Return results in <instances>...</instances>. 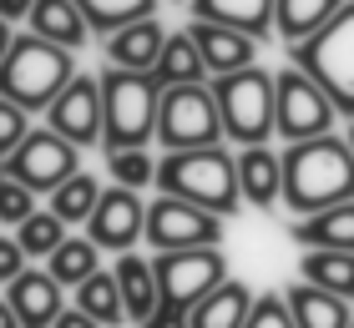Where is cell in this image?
<instances>
[{
	"label": "cell",
	"mask_w": 354,
	"mask_h": 328,
	"mask_svg": "<svg viewBox=\"0 0 354 328\" xmlns=\"http://www.w3.org/2000/svg\"><path fill=\"white\" fill-rule=\"evenodd\" d=\"M339 6H344V0H273V30L294 46L304 36H314Z\"/></svg>",
	"instance_id": "cell-27"
},
{
	"label": "cell",
	"mask_w": 354,
	"mask_h": 328,
	"mask_svg": "<svg viewBox=\"0 0 354 328\" xmlns=\"http://www.w3.org/2000/svg\"><path fill=\"white\" fill-rule=\"evenodd\" d=\"M6 303H10V313L21 318V328H51V318L61 313V283L46 268H21L6 283Z\"/></svg>",
	"instance_id": "cell-14"
},
{
	"label": "cell",
	"mask_w": 354,
	"mask_h": 328,
	"mask_svg": "<svg viewBox=\"0 0 354 328\" xmlns=\"http://www.w3.org/2000/svg\"><path fill=\"white\" fill-rule=\"evenodd\" d=\"M96 86H102V152L147 146L152 131H157V96H162L152 71L106 66V71L96 76Z\"/></svg>",
	"instance_id": "cell-4"
},
{
	"label": "cell",
	"mask_w": 354,
	"mask_h": 328,
	"mask_svg": "<svg viewBox=\"0 0 354 328\" xmlns=\"http://www.w3.org/2000/svg\"><path fill=\"white\" fill-rule=\"evenodd\" d=\"M26 26H30V36L51 41V46H66V51H82L86 36H91L86 21H82V10H76L71 0H30Z\"/></svg>",
	"instance_id": "cell-20"
},
{
	"label": "cell",
	"mask_w": 354,
	"mask_h": 328,
	"mask_svg": "<svg viewBox=\"0 0 354 328\" xmlns=\"http://www.w3.org/2000/svg\"><path fill=\"white\" fill-rule=\"evenodd\" d=\"M243 328H294V318H288V303L283 293H263V298L248 303V318Z\"/></svg>",
	"instance_id": "cell-35"
},
{
	"label": "cell",
	"mask_w": 354,
	"mask_h": 328,
	"mask_svg": "<svg viewBox=\"0 0 354 328\" xmlns=\"http://www.w3.org/2000/svg\"><path fill=\"white\" fill-rule=\"evenodd\" d=\"M46 126H51L56 137H66L76 152L102 146V86H96V76L76 71L66 86L56 91V102L46 106Z\"/></svg>",
	"instance_id": "cell-12"
},
{
	"label": "cell",
	"mask_w": 354,
	"mask_h": 328,
	"mask_svg": "<svg viewBox=\"0 0 354 328\" xmlns=\"http://www.w3.org/2000/svg\"><path fill=\"white\" fill-rule=\"evenodd\" d=\"M142 242L152 253H172V248H218L223 242V218L183 202V197H157L147 202V218H142Z\"/></svg>",
	"instance_id": "cell-11"
},
{
	"label": "cell",
	"mask_w": 354,
	"mask_h": 328,
	"mask_svg": "<svg viewBox=\"0 0 354 328\" xmlns=\"http://www.w3.org/2000/svg\"><path fill=\"white\" fill-rule=\"evenodd\" d=\"M248 303H253V288L238 283V278H223L213 293H203L187 308V328H243Z\"/></svg>",
	"instance_id": "cell-19"
},
{
	"label": "cell",
	"mask_w": 354,
	"mask_h": 328,
	"mask_svg": "<svg viewBox=\"0 0 354 328\" xmlns=\"http://www.w3.org/2000/svg\"><path fill=\"white\" fill-rule=\"evenodd\" d=\"M26 131H30V111L0 96V162H6V157L15 152V146L26 142Z\"/></svg>",
	"instance_id": "cell-34"
},
{
	"label": "cell",
	"mask_w": 354,
	"mask_h": 328,
	"mask_svg": "<svg viewBox=\"0 0 354 328\" xmlns=\"http://www.w3.org/2000/svg\"><path fill=\"white\" fill-rule=\"evenodd\" d=\"M152 142H162L167 152H187V146L223 142L218 102H213V91H207V81L162 86V96H157V131H152Z\"/></svg>",
	"instance_id": "cell-7"
},
{
	"label": "cell",
	"mask_w": 354,
	"mask_h": 328,
	"mask_svg": "<svg viewBox=\"0 0 354 328\" xmlns=\"http://www.w3.org/2000/svg\"><path fill=\"white\" fill-rule=\"evenodd\" d=\"M142 328H187V313H172V308H152Z\"/></svg>",
	"instance_id": "cell-37"
},
{
	"label": "cell",
	"mask_w": 354,
	"mask_h": 328,
	"mask_svg": "<svg viewBox=\"0 0 354 328\" xmlns=\"http://www.w3.org/2000/svg\"><path fill=\"white\" fill-rule=\"evenodd\" d=\"M0 328H21V318L10 313V303H6V298H0Z\"/></svg>",
	"instance_id": "cell-41"
},
{
	"label": "cell",
	"mask_w": 354,
	"mask_h": 328,
	"mask_svg": "<svg viewBox=\"0 0 354 328\" xmlns=\"http://www.w3.org/2000/svg\"><path fill=\"white\" fill-rule=\"evenodd\" d=\"M76 76V51L66 46H51L41 36H15L6 61H0V96L26 111H46L56 102V91Z\"/></svg>",
	"instance_id": "cell-5"
},
{
	"label": "cell",
	"mask_w": 354,
	"mask_h": 328,
	"mask_svg": "<svg viewBox=\"0 0 354 328\" xmlns=\"http://www.w3.org/2000/svg\"><path fill=\"white\" fill-rule=\"evenodd\" d=\"M26 10H30V0H0V21H26Z\"/></svg>",
	"instance_id": "cell-39"
},
{
	"label": "cell",
	"mask_w": 354,
	"mask_h": 328,
	"mask_svg": "<svg viewBox=\"0 0 354 328\" xmlns=\"http://www.w3.org/2000/svg\"><path fill=\"white\" fill-rule=\"evenodd\" d=\"M162 41H167L162 21H157V15H142V21H127L117 30H106L102 51H106V66H122V71H152Z\"/></svg>",
	"instance_id": "cell-16"
},
{
	"label": "cell",
	"mask_w": 354,
	"mask_h": 328,
	"mask_svg": "<svg viewBox=\"0 0 354 328\" xmlns=\"http://www.w3.org/2000/svg\"><path fill=\"white\" fill-rule=\"evenodd\" d=\"M238 167V197L248 207H279V187H283V167H279V152H268V142L259 146H243L233 157Z\"/></svg>",
	"instance_id": "cell-17"
},
{
	"label": "cell",
	"mask_w": 354,
	"mask_h": 328,
	"mask_svg": "<svg viewBox=\"0 0 354 328\" xmlns=\"http://www.w3.org/2000/svg\"><path fill=\"white\" fill-rule=\"evenodd\" d=\"M106 172H111V182L117 187H152V172H157V162L147 157V146H122V152H106Z\"/></svg>",
	"instance_id": "cell-32"
},
{
	"label": "cell",
	"mask_w": 354,
	"mask_h": 328,
	"mask_svg": "<svg viewBox=\"0 0 354 328\" xmlns=\"http://www.w3.org/2000/svg\"><path fill=\"white\" fill-rule=\"evenodd\" d=\"M349 328H354V318H349Z\"/></svg>",
	"instance_id": "cell-44"
},
{
	"label": "cell",
	"mask_w": 354,
	"mask_h": 328,
	"mask_svg": "<svg viewBox=\"0 0 354 328\" xmlns=\"http://www.w3.org/2000/svg\"><path fill=\"white\" fill-rule=\"evenodd\" d=\"M96 262H102V248L82 233V238H61L56 248L46 253V273H51L61 288H76L86 273H96Z\"/></svg>",
	"instance_id": "cell-28"
},
{
	"label": "cell",
	"mask_w": 354,
	"mask_h": 328,
	"mask_svg": "<svg viewBox=\"0 0 354 328\" xmlns=\"http://www.w3.org/2000/svg\"><path fill=\"white\" fill-rule=\"evenodd\" d=\"M279 167H283L279 202L294 218H309V212H324L354 197V152L334 131L309 142H288V152H279Z\"/></svg>",
	"instance_id": "cell-1"
},
{
	"label": "cell",
	"mask_w": 354,
	"mask_h": 328,
	"mask_svg": "<svg viewBox=\"0 0 354 328\" xmlns=\"http://www.w3.org/2000/svg\"><path fill=\"white\" fill-rule=\"evenodd\" d=\"M157 192L167 197H183V202L213 212V218H238L243 212V197H238V167H233V152L223 142L213 146H187V152H167L152 172Z\"/></svg>",
	"instance_id": "cell-2"
},
{
	"label": "cell",
	"mask_w": 354,
	"mask_h": 328,
	"mask_svg": "<svg viewBox=\"0 0 354 328\" xmlns=\"http://www.w3.org/2000/svg\"><path fill=\"white\" fill-rule=\"evenodd\" d=\"M30 212H36V192H30L26 182H15V177L0 172V222L15 227V222H26Z\"/></svg>",
	"instance_id": "cell-33"
},
{
	"label": "cell",
	"mask_w": 354,
	"mask_h": 328,
	"mask_svg": "<svg viewBox=\"0 0 354 328\" xmlns=\"http://www.w3.org/2000/svg\"><path fill=\"white\" fill-rule=\"evenodd\" d=\"M21 268H26V253H21V242H15V233L10 238L0 233V283H10Z\"/></svg>",
	"instance_id": "cell-36"
},
{
	"label": "cell",
	"mask_w": 354,
	"mask_h": 328,
	"mask_svg": "<svg viewBox=\"0 0 354 328\" xmlns=\"http://www.w3.org/2000/svg\"><path fill=\"white\" fill-rule=\"evenodd\" d=\"M142 218H147L142 192L111 182V187H102V197H96L91 218H86L82 227H86V238L96 242V248H106V253H132L137 242H142Z\"/></svg>",
	"instance_id": "cell-13"
},
{
	"label": "cell",
	"mask_w": 354,
	"mask_h": 328,
	"mask_svg": "<svg viewBox=\"0 0 354 328\" xmlns=\"http://www.w3.org/2000/svg\"><path fill=\"white\" fill-rule=\"evenodd\" d=\"M207 91L218 102V122H223V137L228 142L259 146V142L273 137V71H263L259 61L238 66L228 76H213Z\"/></svg>",
	"instance_id": "cell-6"
},
{
	"label": "cell",
	"mask_w": 354,
	"mask_h": 328,
	"mask_svg": "<svg viewBox=\"0 0 354 328\" xmlns=\"http://www.w3.org/2000/svg\"><path fill=\"white\" fill-rule=\"evenodd\" d=\"M187 36H192V46H198L207 76H228V71H238V66H253V61H259V41L243 36V30H233V26L192 21Z\"/></svg>",
	"instance_id": "cell-15"
},
{
	"label": "cell",
	"mask_w": 354,
	"mask_h": 328,
	"mask_svg": "<svg viewBox=\"0 0 354 328\" xmlns=\"http://www.w3.org/2000/svg\"><path fill=\"white\" fill-rule=\"evenodd\" d=\"M299 283H314L334 293V298H354V253H334V248H304L299 258Z\"/></svg>",
	"instance_id": "cell-24"
},
{
	"label": "cell",
	"mask_w": 354,
	"mask_h": 328,
	"mask_svg": "<svg viewBox=\"0 0 354 328\" xmlns=\"http://www.w3.org/2000/svg\"><path fill=\"white\" fill-rule=\"evenodd\" d=\"M61 238H66V222H61L51 207H36L26 222H15V242H21L26 258H46Z\"/></svg>",
	"instance_id": "cell-31"
},
{
	"label": "cell",
	"mask_w": 354,
	"mask_h": 328,
	"mask_svg": "<svg viewBox=\"0 0 354 328\" xmlns=\"http://www.w3.org/2000/svg\"><path fill=\"white\" fill-rule=\"evenodd\" d=\"M172 6H187V0H172Z\"/></svg>",
	"instance_id": "cell-43"
},
{
	"label": "cell",
	"mask_w": 354,
	"mask_h": 328,
	"mask_svg": "<svg viewBox=\"0 0 354 328\" xmlns=\"http://www.w3.org/2000/svg\"><path fill=\"white\" fill-rule=\"evenodd\" d=\"M111 278H117V293H122V313L127 323H142L157 308V278H152V258L142 253H117V268H111Z\"/></svg>",
	"instance_id": "cell-22"
},
{
	"label": "cell",
	"mask_w": 354,
	"mask_h": 328,
	"mask_svg": "<svg viewBox=\"0 0 354 328\" xmlns=\"http://www.w3.org/2000/svg\"><path fill=\"white\" fill-rule=\"evenodd\" d=\"M76 10H82V21L91 36H106V30H117L127 21H142V15H157L162 0H71Z\"/></svg>",
	"instance_id": "cell-30"
},
{
	"label": "cell",
	"mask_w": 354,
	"mask_h": 328,
	"mask_svg": "<svg viewBox=\"0 0 354 328\" xmlns=\"http://www.w3.org/2000/svg\"><path fill=\"white\" fill-rule=\"evenodd\" d=\"M187 6H192V21L233 26L253 41L273 36V0H187Z\"/></svg>",
	"instance_id": "cell-21"
},
{
	"label": "cell",
	"mask_w": 354,
	"mask_h": 328,
	"mask_svg": "<svg viewBox=\"0 0 354 328\" xmlns=\"http://www.w3.org/2000/svg\"><path fill=\"white\" fill-rule=\"evenodd\" d=\"M96 197H102V182H96L91 172H71L61 187H51L46 192V207L56 212L66 227H76V222H86L91 218V207H96Z\"/></svg>",
	"instance_id": "cell-29"
},
{
	"label": "cell",
	"mask_w": 354,
	"mask_h": 328,
	"mask_svg": "<svg viewBox=\"0 0 354 328\" xmlns=\"http://www.w3.org/2000/svg\"><path fill=\"white\" fill-rule=\"evenodd\" d=\"M288 66H299L329 96V106L349 122L354 117V0H344L314 36L288 46Z\"/></svg>",
	"instance_id": "cell-3"
},
{
	"label": "cell",
	"mask_w": 354,
	"mask_h": 328,
	"mask_svg": "<svg viewBox=\"0 0 354 328\" xmlns=\"http://www.w3.org/2000/svg\"><path fill=\"white\" fill-rule=\"evenodd\" d=\"M0 172L15 177V182H26L36 197H46L51 187L66 182L71 172H82V152H76L66 137H56L51 126H30L26 142L0 162Z\"/></svg>",
	"instance_id": "cell-10"
},
{
	"label": "cell",
	"mask_w": 354,
	"mask_h": 328,
	"mask_svg": "<svg viewBox=\"0 0 354 328\" xmlns=\"http://www.w3.org/2000/svg\"><path fill=\"white\" fill-rule=\"evenodd\" d=\"M152 278H157V308L187 313L203 293H213L228 278V258H223V248H172L152 258Z\"/></svg>",
	"instance_id": "cell-8"
},
{
	"label": "cell",
	"mask_w": 354,
	"mask_h": 328,
	"mask_svg": "<svg viewBox=\"0 0 354 328\" xmlns=\"http://www.w3.org/2000/svg\"><path fill=\"white\" fill-rule=\"evenodd\" d=\"M288 238L299 248H334V253H354V197L349 202H334L324 212H309L288 227Z\"/></svg>",
	"instance_id": "cell-18"
},
{
	"label": "cell",
	"mask_w": 354,
	"mask_h": 328,
	"mask_svg": "<svg viewBox=\"0 0 354 328\" xmlns=\"http://www.w3.org/2000/svg\"><path fill=\"white\" fill-rule=\"evenodd\" d=\"M288 303V318H294V328H349V303L334 298V293L314 288V283H294L283 293Z\"/></svg>",
	"instance_id": "cell-23"
},
{
	"label": "cell",
	"mask_w": 354,
	"mask_h": 328,
	"mask_svg": "<svg viewBox=\"0 0 354 328\" xmlns=\"http://www.w3.org/2000/svg\"><path fill=\"white\" fill-rule=\"evenodd\" d=\"M152 81H157V86H187V81H207L203 56H198V46H192L187 30H167L162 51H157V61H152Z\"/></svg>",
	"instance_id": "cell-25"
},
{
	"label": "cell",
	"mask_w": 354,
	"mask_h": 328,
	"mask_svg": "<svg viewBox=\"0 0 354 328\" xmlns=\"http://www.w3.org/2000/svg\"><path fill=\"white\" fill-rule=\"evenodd\" d=\"M344 142H349V152H354V117H349V126H344Z\"/></svg>",
	"instance_id": "cell-42"
},
{
	"label": "cell",
	"mask_w": 354,
	"mask_h": 328,
	"mask_svg": "<svg viewBox=\"0 0 354 328\" xmlns=\"http://www.w3.org/2000/svg\"><path fill=\"white\" fill-rule=\"evenodd\" d=\"M339 111L329 106V96L314 86L299 66H283L273 76V131L283 142H309V137H324L334 131Z\"/></svg>",
	"instance_id": "cell-9"
},
{
	"label": "cell",
	"mask_w": 354,
	"mask_h": 328,
	"mask_svg": "<svg viewBox=\"0 0 354 328\" xmlns=\"http://www.w3.org/2000/svg\"><path fill=\"white\" fill-rule=\"evenodd\" d=\"M71 308H82V313L91 318V323H102V328H117V323H127V313H122V293H117V278L111 273H86L82 283H76V303Z\"/></svg>",
	"instance_id": "cell-26"
},
{
	"label": "cell",
	"mask_w": 354,
	"mask_h": 328,
	"mask_svg": "<svg viewBox=\"0 0 354 328\" xmlns=\"http://www.w3.org/2000/svg\"><path fill=\"white\" fill-rule=\"evenodd\" d=\"M10 41H15V30H10V21H0V61H6V51H10Z\"/></svg>",
	"instance_id": "cell-40"
},
{
	"label": "cell",
	"mask_w": 354,
	"mask_h": 328,
	"mask_svg": "<svg viewBox=\"0 0 354 328\" xmlns=\"http://www.w3.org/2000/svg\"><path fill=\"white\" fill-rule=\"evenodd\" d=\"M51 328H102V323H91L82 308H61V313L51 318Z\"/></svg>",
	"instance_id": "cell-38"
}]
</instances>
